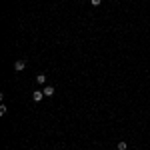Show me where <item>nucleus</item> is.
I'll return each instance as SVG.
<instances>
[{"instance_id": "2", "label": "nucleus", "mask_w": 150, "mask_h": 150, "mask_svg": "<svg viewBox=\"0 0 150 150\" xmlns=\"http://www.w3.org/2000/svg\"><path fill=\"white\" fill-rule=\"evenodd\" d=\"M42 98H44V92H42V90H34V92H32V100H34V102H40Z\"/></svg>"}, {"instance_id": "5", "label": "nucleus", "mask_w": 150, "mask_h": 150, "mask_svg": "<svg viewBox=\"0 0 150 150\" xmlns=\"http://www.w3.org/2000/svg\"><path fill=\"white\" fill-rule=\"evenodd\" d=\"M36 82H38V84H44V82H46V74H38V76H36Z\"/></svg>"}, {"instance_id": "6", "label": "nucleus", "mask_w": 150, "mask_h": 150, "mask_svg": "<svg viewBox=\"0 0 150 150\" xmlns=\"http://www.w3.org/2000/svg\"><path fill=\"white\" fill-rule=\"evenodd\" d=\"M90 2H92V6H100L102 4V0H90Z\"/></svg>"}, {"instance_id": "7", "label": "nucleus", "mask_w": 150, "mask_h": 150, "mask_svg": "<svg viewBox=\"0 0 150 150\" xmlns=\"http://www.w3.org/2000/svg\"><path fill=\"white\" fill-rule=\"evenodd\" d=\"M136 150H138V148H136Z\"/></svg>"}, {"instance_id": "4", "label": "nucleus", "mask_w": 150, "mask_h": 150, "mask_svg": "<svg viewBox=\"0 0 150 150\" xmlns=\"http://www.w3.org/2000/svg\"><path fill=\"white\" fill-rule=\"evenodd\" d=\"M116 148H118V150H126V148H128L126 140H120V142H118V144H116Z\"/></svg>"}, {"instance_id": "1", "label": "nucleus", "mask_w": 150, "mask_h": 150, "mask_svg": "<svg viewBox=\"0 0 150 150\" xmlns=\"http://www.w3.org/2000/svg\"><path fill=\"white\" fill-rule=\"evenodd\" d=\"M24 68H26V60H16V62H14V70H16V72H22Z\"/></svg>"}, {"instance_id": "3", "label": "nucleus", "mask_w": 150, "mask_h": 150, "mask_svg": "<svg viewBox=\"0 0 150 150\" xmlns=\"http://www.w3.org/2000/svg\"><path fill=\"white\" fill-rule=\"evenodd\" d=\"M42 92H44V96H46V98H50V96H54V92H56V90H54V86H44V90H42Z\"/></svg>"}]
</instances>
